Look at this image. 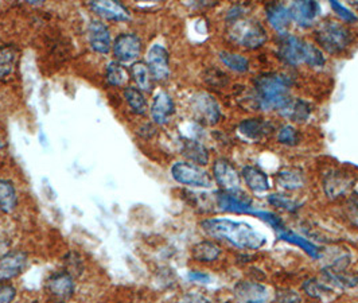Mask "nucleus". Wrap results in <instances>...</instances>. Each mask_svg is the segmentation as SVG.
I'll use <instances>...</instances> for the list:
<instances>
[{
    "instance_id": "obj_1",
    "label": "nucleus",
    "mask_w": 358,
    "mask_h": 303,
    "mask_svg": "<svg viewBox=\"0 0 358 303\" xmlns=\"http://www.w3.org/2000/svg\"><path fill=\"white\" fill-rule=\"evenodd\" d=\"M202 231L215 240L225 241L243 251L260 250L266 246V236L252 225L231 218H206L201 223Z\"/></svg>"
},
{
    "instance_id": "obj_2",
    "label": "nucleus",
    "mask_w": 358,
    "mask_h": 303,
    "mask_svg": "<svg viewBox=\"0 0 358 303\" xmlns=\"http://www.w3.org/2000/svg\"><path fill=\"white\" fill-rule=\"evenodd\" d=\"M257 108L280 111L291 99V81L280 73H264L253 80Z\"/></svg>"
},
{
    "instance_id": "obj_3",
    "label": "nucleus",
    "mask_w": 358,
    "mask_h": 303,
    "mask_svg": "<svg viewBox=\"0 0 358 303\" xmlns=\"http://www.w3.org/2000/svg\"><path fill=\"white\" fill-rule=\"evenodd\" d=\"M228 36L234 43L252 50L262 48L267 41L264 26L255 19L244 18L240 7L228 14Z\"/></svg>"
},
{
    "instance_id": "obj_4",
    "label": "nucleus",
    "mask_w": 358,
    "mask_h": 303,
    "mask_svg": "<svg viewBox=\"0 0 358 303\" xmlns=\"http://www.w3.org/2000/svg\"><path fill=\"white\" fill-rule=\"evenodd\" d=\"M315 39L318 45L330 54H340L345 52L352 43V33L338 22H324L317 31Z\"/></svg>"
},
{
    "instance_id": "obj_5",
    "label": "nucleus",
    "mask_w": 358,
    "mask_h": 303,
    "mask_svg": "<svg viewBox=\"0 0 358 303\" xmlns=\"http://www.w3.org/2000/svg\"><path fill=\"white\" fill-rule=\"evenodd\" d=\"M171 177L185 186L209 189L213 185V177L202 167L192 162H176L171 166Z\"/></svg>"
},
{
    "instance_id": "obj_6",
    "label": "nucleus",
    "mask_w": 358,
    "mask_h": 303,
    "mask_svg": "<svg viewBox=\"0 0 358 303\" xmlns=\"http://www.w3.org/2000/svg\"><path fill=\"white\" fill-rule=\"evenodd\" d=\"M190 108L196 120L201 125H215L221 119V107L210 93H196L190 100Z\"/></svg>"
},
{
    "instance_id": "obj_7",
    "label": "nucleus",
    "mask_w": 358,
    "mask_h": 303,
    "mask_svg": "<svg viewBox=\"0 0 358 303\" xmlns=\"http://www.w3.org/2000/svg\"><path fill=\"white\" fill-rule=\"evenodd\" d=\"M215 204L220 211L229 213H251L252 197L241 189L218 190L215 193Z\"/></svg>"
},
{
    "instance_id": "obj_8",
    "label": "nucleus",
    "mask_w": 358,
    "mask_h": 303,
    "mask_svg": "<svg viewBox=\"0 0 358 303\" xmlns=\"http://www.w3.org/2000/svg\"><path fill=\"white\" fill-rule=\"evenodd\" d=\"M29 255L22 250H13L0 256V282H11L26 269Z\"/></svg>"
},
{
    "instance_id": "obj_9",
    "label": "nucleus",
    "mask_w": 358,
    "mask_h": 303,
    "mask_svg": "<svg viewBox=\"0 0 358 303\" xmlns=\"http://www.w3.org/2000/svg\"><path fill=\"white\" fill-rule=\"evenodd\" d=\"M142 39L134 33H123L113 41L112 52L117 62H134L142 53Z\"/></svg>"
},
{
    "instance_id": "obj_10",
    "label": "nucleus",
    "mask_w": 358,
    "mask_h": 303,
    "mask_svg": "<svg viewBox=\"0 0 358 303\" xmlns=\"http://www.w3.org/2000/svg\"><path fill=\"white\" fill-rule=\"evenodd\" d=\"M233 297L237 303H267L271 294L268 287L263 283L241 281L233 287Z\"/></svg>"
},
{
    "instance_id": "obj_11",
    "label": "nucleus",
    "mask_w": 358,
    "mask_h": 303,
    "mask_svg": "<svg viewBox=\"0 0 358 303\" xmlns=\"http://www.w3.org/2000/svg\"><path fill=\"white\" fill-rule=\"evenodd\" d=\"M353 174L345 170H333L323 178V192L329 198H340L346 196L355 185Z\"/></svg>"
},
{
    "instance_id": "obj_12",
    "label": "nucleus",
    "mask_w": 358,
    "mask_h": 303,
    "mask_svg": "<svg viewBox=\"0 0 358 303\" xmlns=\"http://www.w3.org/2000/svg\"><path fill=\"white\" fill-rule=\"evenodd\" d=\"M305 43V41L298 36L285 34L278 45V57L287 65L298 66L303 62Z\"/></svg>"
},
{
    "instance_id": "obj_13",
    "label": "nucleus",
    "mask_w": 358,
    "mask_h": 303,
    "mask_svg": "<svg viewBox=\"0 0 358 303\" xmlns=\"http://www.w3.org/2000/svg\"><path fill=\"white\" fill-rule=\"evenodd\" d=\"M147 66L154 80L164 81L170 76V55L164 46L155 43L147 53Z\"/></svg>"
},
{
    "instance_id": "obj_14",
    "label": "nucleus",
    "mask_w": 358,
    "mask_h": 303,
    "mask_svg": "<svg viewBox=\"0 0 358 303\" xmlns=\"http://www.w3.org/2000/svg\"><path fill=\"white\" fill-rule=\"evenodd\" d=\"M212 170H213V178L222 190L240 189L241 174L228 160H224V158L215 160Z\"/></svg>"
},
{
    "instance_id": "obj_15",
    "label": "nucleus",
    "mask_w": 358,
    "mask_h": 303,
    "mask_svg": "<svg viewBox=\"0 0 358 303\" xmlns=\"http://www.w3.org/2000/svg\"><path fill=\"white\" fill-rule=\"evenodd\" d=\"M46 290L54 298H58L61 301L69 300L76 291L74 276L68 271L54 272L46 281Z\"/></svg>"
},
{
    "instance_id": "obj_16",
    "label": "nucleus",
    "mask_w": 358,
    "mask_h": 303,
    "mask_svg": "<svg viewBox=\"0 0 358 303\" xmlns=\"http://www.w3.org/2000/svg\"><path fill=\"white\" fill-rule=\"evenodd\" d=\"M150 113L154 123L159 125H167L176 113V104L173 97L164 90L158 92L152 100Z\"/></svg>"
},
{
    "instance_id": "obj_17",
    "label": "nucleus",
    "mask_w": 358,
    "mask_h": 303,
    "mask_svg": "<svg viewBox=\"0 0 358 303\" xmlns=\"http://www.w3.org/2000/svg\"><path fill=\"white\" fill-rule=\"evenodd\" d=\"M90 7L99 17L112 22H126L131 18V14L124 4L113 0H99L90 1Z\"/></svg>"
},
{
    "instance_id": "obj_18",
    "label": "nucleus",
    "mask_w": 358,
    "mask_h": 303,
    "mask_svg": "<svg viewBox=\"0 0 358 303\" xmlns=\"http://www.w3.org/2000/svg\"><path fill=\"white\" fill-rule=\"evenodd\" d=\"M291 18L294 19L299 26L310 27L314 24L315 19L318 18L321 7L317 1L313 0H298L294 1L289 7Z\"/></svg>"
},
{
    "instance_id": "obj_19",
    "label": "nucleus",
    "mask_w": 358,
    "mask_h": 303,
    "mask_svg": "<svg viewBox=\"0 0 358 303\" xmlns=\"http://www.w3.org/2000/svg\"><path fill=\"white\" fill-rule=\"evenodd\" d=\"M90 48L99 54H108L112 49L110 31L101 20H92L88 27Z\"/></svg>"
},
{
    "instance_id": "obj_20",
    "label": "nucleus",
    "mask_w": 358,
    "mask_h": 303,
    "mask_svg": "<svg viewBox=\"0 0 358 303\" xmlns=\"http://www.w3.org/2000/svg\"><path fill=\"white\" fill-rule=\"evenodd\" d=\"M273 131V125L266 119H245L238 125V132L248 141L260 142Z\"/></svg>"
},
{
    "instance_id": "obj_21",
    "label": "nucleus",
    "mask_w": 358,
    "mask_h": 303,
    "mask_svg": "<svg viewBox=\"0 0 358 303\" xmlns=\"http://www.w3.org/2000/svg\"><path fill=\"white\" fill-rule=\"evenodd\" d=\"M266 14L269 24L282 36L287 34V29L291 24V13L289 8L282 3H269L266 7Z\"/></svg>"
},
{
    "instance_id": "obj_22",
    "label": "nucleus",
    "mask_w": 358,
    "mask_h": 303,
    "mask_svg": "<svg viewBox=\"0 0 358 303\" xmlns=\"http://www.w3.org/2000/svg\"><path fill=\"white\" fill-rule=\"evenodd\" d=\"M241 178L255 193H266L271 188L268 176L257 166H245L241 170Z\"/></svg>"
},
{
    "instance_id": "obj_23",
    "label": "nucleus",
    "mask_w": 358,
    "mask_h": 303,
    "mask_svg": "<svg viewBox=\"0 0 358 303\" xmlns=\"http://www.w3.org/2000/svg\"><path fill=\"white\" fill-rule=\"evenodd\" d=\"M180 154L198 166H206L209 162V151L202 143L194 139H183L180 143Z\"/></svg>"
},
{
    "instance_id": "obj_24",
    "label": "nucleus",
    "mask_w": 358,
    "mask_h": 303,
    "mask_svg": "<svg viewBox=\"0 0 358 303\" xmlns=\"http://www.w3.org/2000/svg\"><path fill=\"white\" fill-rule=\"evenodd\" d=\"M19 205L18 190L10 179L0 178V212L14 213Z\"/></svg>"
},
{
    "instance_id": "obj_25",
    "label": "nucleus",
    "mask_w": 358,
    "mask_h": 303,
    "mask_svg": "<svg viewBox=\"0 0 358 303\" xmlns=\"http://www.w3.org/2000/svg\"><path fill=\"white\" fill-rule=\"evenodd\" d=\"M311 106L302 99H289L286 106L279 112L282 116L295 122V123H305L311 115Z\"/></svg>"
},
{
    "instance_id": "obj_26",
    "label": "nucleus",
    "mask_w": 358,
    "mask_h": 303,
    "mask_svg": "<svg viewBox=\"0 0 358 303\" xmlns=\"http://www.w3.org/2000/svg\"><path fill=\"white\" fill-rule=\"evenodd\" d=\"M303 290L310 298L321 301V302H330L337 297V291L334 287L322 283L317 279L306 281L303 283Z\"/></svg>"
},
{
    "instance_id": "obj_27",
    "label": "nucleus",
    "mask_w": 358,
    "mask_h": 303,
    "mask_svg": "<svg viewBox=\"0 0 358 303\" xmlns=\"http://www.w3.org/2000/svg\"><path fill=\"white\" fill-rule=\"evenodd\" d=\"M278 237L280 240H283V241H287L289 244H294V246L302 248L308 256H311L314 259H321V256H322L321 255V250L315 244H313L311 241H308L307 239L302 237L301 234L289 231L288 228H285L283 231L278 233Z\"/></svg>"
},
{
    "instance_id": "obj_28",
    "label": "nucleus",
    "mask_w": 358,
    "mask_h": 303,
    "mask_svg": "<svg viewBox=\"0 0 358 303\" xmlns=\"http://www.w3.org/2000/svg\"><path fill=\"white\" fill-rule=\"evenodd\" d=\"M131 78L142 92H151L154 88V77L143 61H136L129 68Z\"/></svg>"
},
{
    "instance_id": "obj_29",
    "label": "nucleus",
    "mask_w": 358,
    "mask_h": 303,
    "mask_svg": "<svg viewBox=\"0 0 358 303\" xmlns=\"http://www.w3.org/2000/svg\"><path fill=\"white\" fill-rule=\"evenodd\" d=\"M192 256L194 260L201 263H212L221 256V248L213 241L203 240L193 247Z\"/></svg>"
},
{
    "instance_id": "obj_30",
    "label": "nucleus",
    "mask_w": 358,
    "mask_h": 303,
    "mask_svg": "<svg viewBox=\"0 0 358 303\" xmlns=\"http://www.w3.org/2000/svg\"><path fill=\"white\" fill-rule=\"evenodd\" d=\"M303 173L298 169H285L276 176V183L285 190H298L305 186Z\"/></svg>"
},
{
    "instance_id": "obj_31",
    "label": "nucleus",
    "mask_w": 358,
    "mask_h": 303,
    "mask_svg": "<svg viewBox=\"0 0 358 303\" xmlns=\"http://www.w3.org/2000/svg\"><path fill=\"white\" fill-rule=\"evenodd\" d=\"M131 80V74L126 68L117 62L112 61L107 66V81L110 87L115 88H126L128 81Z\"/></svg>"
},
{
    "instance_id": "obj_32",
    "label": "nucleus",
    "mask_w": 358,
    "mask_h": 303,
    "mask_svg": "<svg viewBox=\"0 0 358 303\" xmlns=\"http://www.w3.org/2000/svg\"><path fill=\"white\" fill-rule=\"evenodd\" d=\"M123 94H124L128 107L131 108V111L135 115H144L147 112L148 106H147V100H145L142 90H138L135 87H126Z\"/></svg>"
},
{
    "instance_id": "obj_33",
    "label": "nucleus",
    "mask_w": 358,
    "mask_h": 303,
    "mask_svg": "<svg viewBox=\"0 0 358 303\" xmlns=\"http://www.w3.org/2000/svg\"><path fill=\"white\" fill-rule=\"evenodd\" d=\"M18 52L14 46L6 45L0 48V78L11 74L17 64Z\"/></svg>"
},
{
    "instance_id": "obj_34",
    "label": "nucleus",
    "mask_w": 358,
    "mask_h": 303,
    "mask_svg": "<svg viewBox=\"0 0 358 303\" xmlns=\"http://www.w3.org/2000/svg\"><path fill=\"white\" fill-rule=\"evenodd\" d=\"M220 59L231 71H237V73H245V71H250V61L244 55L229 53V52H221Z\"/></svg>"
},
{
    "instance_id": "obj_35",
    "label": "nucleus",
    "mask_w": 358,
    "mask_h": 303,
    "mask_svg": "<svg viewBox=\"0 0 358 303\" xmlns=\"http://www.w3.org/2000/svg\"><path fill=\"white\" fill-rule=\"evenodd\" d=\"M303 64L311 66V68H323L326 64V58L323 55L322 50L317 48L313 43H305V50H303Z\"/></svg>"
},
{
    "instance_id": "obj_36",
    "label": "nucleus",
    "mask_w": 358,
    "mask_h": 303,
    "mask_svg": "<svg viewBox=\"0 0 358 303\" xmlns=\"http://www.w3.org/2000/svg\"><path fill=\"white\" fill-rule=\"evenodd\" d=\"M267 199L272 206L283 209L286 212H296L302 206V204L299 201H296L287 195L273 193V195H269Z\"/></svg>"
},
{
    "instance_id": "obj_37",
    "label": "nucleus",
    "mask_w": 358,
    "mask_h": 303,
    "mask_svg": "<svg viewBox=\"0 0 358 303\" xmlns=\"http://www.w3.org/2000/svg\"><path fill=\"white\" fill-rule=\"evenodd\" d=\"M278 142L288 146V147L298 146L301 142V134L292 125H285L278 132Z\"/></svg>"
},
{
    "instance_id": "obj_38",
    "label": "nucleus",
    "mask_w": 358,
    "mask_h": 303,
    "mask_svg": "<svg viewBox=\"0 0 358 303\" xmlns=\"http://www.w3.org/2000/svg\"><path fill=\"white\" fill-rule=\"evenodd\" d=\"M251 214H253L255 217L262 218L263 221H266L268 225H271V227L273 228V231L276 233H279L286 228L283 220H282L278 214L267 212V211H257V212H253V211H252Z\"/></svg>"
},
{
    "instance_id": "obj_39",
    "label": "nucleus",
    "mask_w": 358,
    "mask_h": 303,
    "mask_svg": "<svg viewBox=\"0 0 358 303\" xmlns=\"http://www.w3.org/2000/svg\"><path fill=\"white\" fill-rule=\"evenodd\" d=\"M345 217L349 224L358 230V196H352L345 205Z\"/></svg>"
},
{
    "instance_id": "obj_40",
    "label": "nucleus",
    "mask_w": 358,
    "mask_h": 303,
    "mask_svg": "<svg viewBox=\"0 0 358 303\" xmlns=\"http://www.w3.org/2000/svg\"><path fill=\"white\" fill-rule=\"evenodd\" d=\"M18 291L10 282H0V303H14Z\"/></svg>"
},
{
    "instance_id": "obj_41",
    "label": "nucleus",
    "mask_w": 358,
    "mask_h": 303,
    "mask_svg": "<svg viewBox=\"0 0 358 303\" xmlns=\"http://www.w3.org/2000/svg\"><path fill=\"white\" fill-rule=\"evenodd\" d=\"M330 6H331V8L337 13V15H338L340 18L343 19L345 22H348V23H355V22H357V15H356L353 11H350L348 7H345L343 4H341L340 1L331 0V1H330Z\"/></svg>"
},
{
    "instance_id": "obj_42",
    "label": "nucleus",
    "mask_w": 358,
    "mask_h": 303,
    "mask_svg": "<svg viewBox=\"0 0 358 303\" xmlns=\"http://www.w3.org/2000/svg\"><path fill=\"white\" fill-rule=\"evenodd\" d=\"M276 302L279 303H299L301 302V297L296 291L283 288V290H278L276 293Z\"/></svg>"
},
{
    "instance_id": "obj_43",
    "label": "nucleus",
    "mask_w": 358,
    "mask_h": 303,
    "mask_svg": "<svg viewBox=\"0 0 358 303\" xmlns=\"http://www.w3.org/2000/svg\"><path fill=\"white\" fill-rule=\"evenodd\" d=\"M178 303H213L209 298H206L205 295L199 294V293H186L179 298Z\"/></svg>"
},
{
    "instance_id": "obj_44",
    "label": "nucleus",
    "mask_w": 358,
    "mask_h": 303,
    "mask_svg": "<svg viewBox=\"0 0 358 303\" xmlns=\"http://www.w3.org/2000/svg\"><path fill=\"white\" fill-rule=\"evenodd\" d=\"M187 276L192 282H197V283H208L210 281V276L201 271H190Z\"/></svg>"
},
{
    "instance_id": "obj_45",
    "label": "nucleus",
    "mask_w": 358,
    "mask_h": 303,
    "mask_svg": "<svg viewBox=\"0 0 358 303\" xmlns=\"http://www.w3.org/2000/svg\"><path fill=\"white\" fill-rule=\"evenodd\" d=\"M356 287H358V276H356Z\"/></svg>"
},
{
    "instance_id": "obj_46",
    "label": "nucleus",
    "mask_w": 358,
    "mask_h": 303,
    "mask_svg": "<svg viewBox=\"0 0 358 303\" xmlns=\"http://www.w3.org/2000/svg\"><path fill=\"white\" fill-rule=\"evenodd\" d=\"M54 303H66V302H65V301H57V302H54Z\"/></svg>"
}]
</instances>
